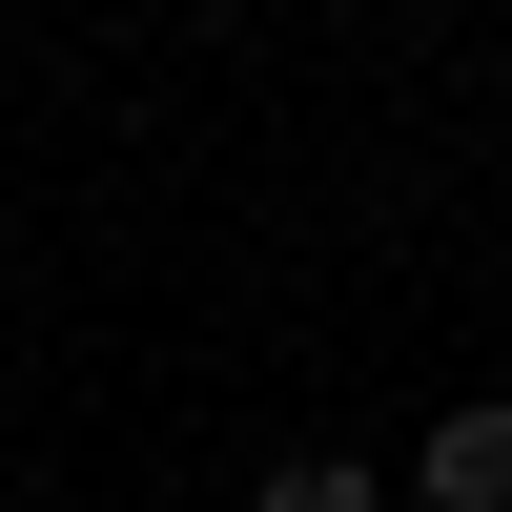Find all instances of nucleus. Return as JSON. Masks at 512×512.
I'll list each match as a JSON object with an SVG mask.
<instances>
[{"label": "nucleus", "instance_id": "1", "mask_svg": "<svg viewBox=\"0 0 512 512\" xmlns=\"http://www.w3.org/2000/svg\"><path fill=\"white\" fill-rule=\"evenodd\" d=\"M390 512H512V410H492V390L431 410V451L390 472Z\"/></svg>", "mask_w": 512, "mask_h": 512}, {"label": "nucleus", "instance_id": "2", "mask_svg": "<svg viewBox=\"0 0 512 512\" xmlns=\"http://www.w3.org/2000/svg\"><path fill=\"white\" fill-rule=\"evenodd\" d=\"M246 512H390V472H349V451H287V472L246 492Z\"/></svg>", "mask_w": 512, "mask_h": 512}]
</instances>
